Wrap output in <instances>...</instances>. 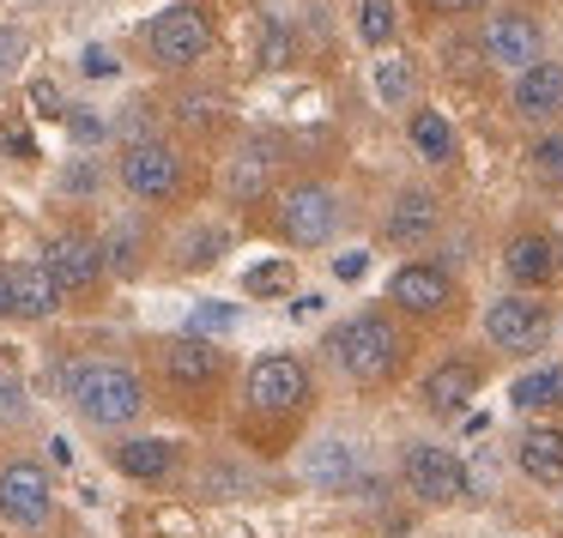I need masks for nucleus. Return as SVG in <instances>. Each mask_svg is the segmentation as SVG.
<instances>
[{
	"mask_svg": "<svg viewBox=\"0 0 563 538\" xmlns=\"http://www.w3.org/2000/svg\"><path fill=\"white\" fill-rule=\"evenodd\" d=\"M430 13H461V0H424Z\"/></svg>",
	"mask_w": 563,
	"mask_h": 538,
	"instance_id": "38",
	"label": "nucleus"
},
{
	"mask_svg": "<svg viewBox=\"0 0 563 538\" xmlns=\"http://www.w3.org/2000/svg\"><path fill=\"white\" fill-rule=\"evenodd\" d=\"M503 267H509L515 284H533V291H539V284L558 272V248H551L545 231H515L509 248H503Z\"/></svg>",
	"mask_w": 563,
	"mask_h": 538,
	"instance_id": "18",
	"label": "nucleus"
},
{
	"mask_svg": "<svg viewBox=\"0 0 563 538\" xmlns=\"http://www.w3.org/2000/svg\"><path fill=\"white\" fill-rule=\"evenodd\" d=\"M533 170L545 176V182H563V134H545L533 146Z\"/></svg>",
	"mask_w": 563,
	"mask_h": 538,
	"instance_id": "29",
	"label": "nucleus"
},
{
	"mask_svg": "<svg viewBox=\"0 0 563 538\" xmlns=\"http://www.w3.org/2000/svg\"><path fill=\"white\" fill-rule=\"evenodd\" d=\"M267 176H273L267 152H261V146H236L231 164H224V194H231V200H261V194H267Z\"/></svg>",
	"mask_w": 563,
	"mask_h": 538,
	"instance_id": "23",
	"label": "nucleus"
},
{
	"mask_svg": "<svg viewBox=\"0 0 563 538\" xmlns=\"http://www.w3.org/2000/svg\"><path fill=\"white\" fill-rule=\"evenodd\" d=\"M388 303L406 309V315H442V309L454 303L449 267H437V260H406V267L388 279Z\"/></svg>",
	"mask_w": 563,
	"mask_h": 538,
	"instance_id": "11",
	"label": "nucleus"
},
{
	"mask_svg": "<svg viewBox=\"0 0 563 538\" xmlns=\"http://www.w3.org/2000/svg\"><path fill=\"white\" fill-rule=\"evenodd\" d=\"M490 67H509V74H527L533 61H545V31L527 13H497L485 19V37H478Z\"/></svg>",
	"mask_w": 563,
	"mask_h": 538,
	"instance_id": "9",
	"label": "nucleus"
},
{
	"mask_svg": "<svg viewBox=\"0 0 563 538\" xmlns=\"http://www.w3.org/2000/svg\"><path fill=\"white\" fill-rule=\"evenodd\" d=\"M376 91H382V103H388V110H400V103H412V91H418V79H412V67L406 61H382L376 67Z\"/></svg>",
	"mask_w": 563,
	"mask_h": 538,
	"instance_id": "26",
	"label": "nucleus"
},
{
	"mask_svg": "<svg viewBox=\"0 0 563 538\" xmlns=\"http://www.w3.org/2000/svg\"><path fill=\"white\" fill-rule=\"evenodd\" d=\"M509 400L521 405V412H558V405H563V369L558 363H539V369H527V376H515Z\"/></svg>",
	"mask_w": 563,
	"mask_h": 538,
	"instance_id": "24",
	"label": "nucleus"
},
{
	"mask_svg": "<svg viewBox=\"0 0 563 538\" xmlns=\"http://www.w3.org/2000/svg\"><path fill=\"white\" fill-rule=\"evenodd\" d=\"M357 37H364L369 49H388V43L400 37V7H394V0H357Z\"/></svg>",
	"mask_w": 563,
	"mask_h": 538,
	"instance_id": "25",
	"label": "nucleus"
},
{
	"mask_svg": "<svg viewBox=\"0 0 563 538\" xmlns=\"http://www.w3.org/2000/svg\"><path fill=\"white\" fill-rule=\"evenodd\" d=\"M103 134V122H91L86 110H74V139H98Z\"/></svg>",
	"mask_w": 563,
	"mask_h": 538,
	"instance_id": "34",
	"label": "nucleus"
},
{
	"mask_svg": "<svg viewBox=\"0 0 563 538\" xmlns=\"http://www.w3.org/2000/svg\"><path fill=\"white\" fill-rule=\"evenodd\" d=\"M515 466L533 484H563V429L558 424H527L515 436Z\"/></svg>",
	"mask_w": 563,
	"mask_h": 538,
	"instance_id": "17",
	"label": "nucleus"
},
{
	"mask_svg": "<svg viewBox=\"0 0 563 538\" xmlns=\"http://www.w3.org/2000/svg\"><path fill=\"white\" fill-rule=\"evenodd\" d=\"M0 315H13V279L0 272Z\"/></svg>",
	"mask_w": 563,
	"mask_h": 538,
	"instance_id": "36",
	"label": "nucleus"
},
{
	"mask_svg": "<svg viewBox=\"0 0 563 538\" xmlns=\"http://www.w3.org/2000/svg\"><path fill=\"white\" fill-rule=\"evenodd\" d=\"M103 260H110V272H122V279H128V272L140 267V236L128 231V224H122V231H110V236H103Z\"/></svg>",
	"mask_w": 563,
	"mask_h": 538,
	"instance_id": "28",
	"label": "nucleus"
},
{
	"mask_svg": "<svg viewBox=\"0 0 563 538\" xmlns=\"http://www.w3.org/2000/svg\"><path fill=\"white\" fill-rule=\"evenodd\" d=\"M473 7H485V0H461V13H473Z\"/></svg>",
	"mask_w": 563,
	"mask_h": 538,
	"instance_id": "39",
	"label": "nucleus"
},
{
	"mask_svg": "<svg viewBox=\"0 0 563 538\" xmlns=\"http://www.w3.org/2000/svg\"><path fill=\"white\" fill-rule=\"evenodd\" d=\"M303 472H309V484H321V490H345V484L357 478V453H352V441L321 436L316 448H309Z\"/></svg>",
	"mask_w": 563,
	"mask_h": 538,
	"instance_id": "21",
	"label": "nucleus"
},
{
	"mask_svg": "<svg viewBox=\"0 0 563 538\" xmlns=\"http://www.w3.org/2000/svg\"><path fill=\"white\" fill-rule=\"evenodd\" d=\"M170 466H176V448H170V441H158V436H128L122 448H115V472L140 478V484L170 478Z\"/></svg>",
	"mask_w": 563,
	"mask_h": 538,
	"instance_id": "20",
	"label": "nucleus"
},
{
	"mask_svg": "<svg viewBox=\"0 0 563 538\" xmlns=\"http://www.w3.org/2000/svg\"><path fill=\"white\" fill-rule=\"evenodd\" d=\"M13 49H19V37H0V67H13Z\"/></svg>",
	"mask_w": 563,
	"mask_h": 538,
	"instance_id": "37",
	"label": "nucleus"
},
{
	"mask_svg": "<svg viewBox=\"0 0 563 538\" xmlns=\"http://www.w3.org/2000/svg\"><path fill=\"white\" fill-rule=\"evenodd\" d=\"M37 115H49V122H55V115H67V103H62V91H55V86H37Z\"/></svg>",
	"mask_w": 563,
	"mask_h": 538,
	"instance_id": "31",
	"label": "nucleus"
},
{
	"mask_svg": "<svg viewBox=\"0 0 563 538\" xmlns=\"http://www.w3.org/2000/svg\"><path fill=\"white\" fill-rule=\"evenodd\" d=\"M297 284V272H291V260H261V267H249V279H243V291H255V296H285Z\"/></svg>",
	"mask_w": 563,
	"mask_h": 538,
	"instance_id": "27",
	"label": "nucleus"
},
{
	"mask_svg": "<svg viewBox=\"0 0 563 538\" xmlns=\"http://www.w3.org/2000/svg\"><path fill=\"white\" fill-rule=\"evenodd\" d=\"M406 490H412L418 502H430V508H449V502H461L466 490H473V472L461 466V453L437 448V441H418V448L406 453Z\"/></svg>",
	"mask_w": 563,
	"mask_h": 538,
	"instance_id": "3",
	"label": "nucleus"
},
{
	"mask_svg": "<svg viewBox=\"0 0 563 538\" xmlns=\"http://www.w3.org/2000/svg\"><path fill=\"white\" fill-rule=\"evenodd\" d=\"M164 376H170L176 388H212V381L224 376V357L207 333H183V339L164 345Z\"/></svg>",
	"mask_w": 563,
	"mask_h": 538,
	"instance_id": "13",
	"label": "nucleus"
},
{
	"mask_svg": "<svg viewBox=\"0 0 563 538\" xmlns=\"http://www.w3.org/2000/svg\"><path fill=\"white\" fill-rule=\"evenodd\" d=\"M485 333H490L497 351H539L545 333H551V309L539 303V296L509 291V296H497V303L485 309Z\"/></svg>",
	"mask_w": 563,
	"mask_h": 538,
	"instance_id": "6",
	"label": "nucleus"
},
{
	"mask_svg": "<svg viewBox=\"0 0 563 538\" xmlns=\"http://www.w3.org/2000/svg\"><path fill=\"white\" fill-rule=\"evenodd\" d=\"M406 139H412V152L424 164H454V127H449V115H442V110H412Z\"/></svg>",
	"mask_w": 563,
	"mask_h": 538,
	"instance_id": "22",
	"label": "nucleus"
},
{
	"mask_svg": "<svg viewBox=\"0 0 563 538\" xmlns=\"http://www.w3.org/2000/svg\"><path fill=\"white\" fill-rule=\"evenodd\" d=\"M437 224H442L437 194H430V188H406V194L388 206V243L394 248H418V243L437 236Z\"/></svg>",
	"mask_w": 563,
	"mask_h": 538,
	"instance_id": "15",
	"label": "nucleus"
},
{
	"mask_svg": "<svg viewBox=\"0 0 563 538\" xmlns=\"http://www.w3.org/2000/svg\"><path fill=\"white\" fill-rule=\"evenodd\" d=\"M7 279H13V315H25V321H49L67 296L62 284H55L49 260H19Z\"/></svg>",
	"mask_w": 563,
	"mask_h": 538,
	"instance_id": "16",
	"label": "nucleus"
},
{
	"mask_svg": "<svg viewBox=\"0 0 563 538\" xmlns=\"http://www.w3.org/2000/svg\"><path fill=\"white\" fill-rule=\"evenodd\" d=\"M333 357L352 381L364 388H382V381L400 369V333H394L388 315H352L340 333H333Z\"/></svg>",
	"mask_w": 563,
	"mask_h": 538,
	"instance_id": "2",
	"label": "nucleus"
},
{
	"mask_svg": "<svg viewBox=\"0 0 563 538\" xmlns=\"http://www.w3.org/2000/svg\"><path fill=\"white\" fill-rule=\"evenodd\" d=\"M515 115L527 122H551L563 115V61H533L527 74H515Z\"/></svg>",
	"mask_w": 563,
	"mask_h": 538,
	"instance_id": "14",
	"label": "nucleus"
},
{
	"mask_svg": "<svg viewBox=\"0 0 563 538\" xmlns=\"http://www.w3.org/2000/svg\"><path fill=\"white\" fill-rule=\"evenodd\" d=\"M0 412H7V417H25V400L13 393V381H0Z\"/></svg>",
	"mask_w": 563,
	"mask_h": 538,
	"instance_id": "33",
	"label": "nucleus"
},
{
	"mask_svg": "<svg viewBox=\"0 0 563 538\" xmlns=\"http://www.w3.org/2000/svg\"><path fill=\"white\" fill-rule=\"evenodd\" d=\"M115 176H122V188L134 200H170L176 188H183V158H176L164 139H134V146H122V158H115Z\"/></svg>",
	"mask_w": 563,
	"mask_h": 538,
	"instance_id": "4",
	"label": "nucleus"
},
{
	"mask_svg": "<svg viewBox=\"0 0 563 538\" xmlns=\"http://www.w3.org/2000/svg\"><path fill=\"white\" fill-rule=\"evenodd\" d=\"M473 393H478V369L461 363V357H454V363H437V369L424 376V405H430L437 417L466 412V405H473Z\"/></svg>",
	"mask_w": 563,
	"mask_h": 538,
	"instance_id": "19",
	"label": "nucleus"
},
{
	"mask_svg": "<svg viewBox=\"0 0 563 538\" xmlns=\"http://www.w3.org/2000/svg\"><path fill=\"white\" fill-rule=\"evenodd\" d=\"M146 49H152V61L158 67H195L200 55L212 49V25H207V13H195V7H170V13H158L152 19V31H146Z\"/></svg>",
	"mask_w": 563,
	"mask_h": 538,
	"instance_id": "5",
	"label": "nucleus"
},
{
	"mask_svg": "<svg viewBox=\"0 0 563 538\" xmlns=\"http://www.w3.org/2000/svg\"><path fill=\"white\" fill-rule=\"evenodd\" d=\"M309 400V369L303 357H261L255 369H249V405L255 412H297V405Z\"/></svg>",
	"mask_w": 563,
	"mask_h": 538,
	"instance_id": "10",
	"label": "nucleus"
},
{
	"mask_svg": "<svg viewBox=\"0 0 563 538\" xmlns=\"http://www.w3.org/2000/svg\"><path fill=\"white\" fill-rule=\"evenodd\" d=\"M231 327H236V309L224 303H200L195 321H188V333H231Z\"/></svg>",
	"mask_w": 563,
	"mask_h": 538,
	"instance_id": "30",
	"label": "nucleus"
},
{
	"mask_svg": "<svg viewBox=\"0 0 563 538\" xmlns=\"http://www.w3.org/2000/svg\"><path fill=\"white\" fill-rule=\"evenodd\" d=\"M86 74H91V79H110V74H115V55H98V49H91V55H86Z\"/></svg>",
	"mask_w": 563,
	"mask_h": 538,
	"instance_id": "32",
	"label": "nucleus"
},
{
	"mask_svg": "<svg viewBox=\"0 0 563 538\" xmlns=\"http://www.w3.org/2000/svg\"><path fill=\"white\" fill-rule=\"evenodd\" d=\"M0 514L13 526H49L55 514V484L43 466L31 460H13V466H0Z\"/></svg>",
	"mask_w": 563,
	"mask_h": 538,
	"instance_id": "8",
	"label": "nucleus"
},
{
	"mask_svg": "<svg viewBox=\"0 0 563 538\" xmlns=\"http://www.w3.org/2000/svg\"><path fill=\"white\" fill-rule=\"evenodd\" d=\"M364 267H369L364 255H340V267H333V272H340V279H364Z\"/></svg>",
	"mask_w": 563,
	"mask_h": 538,
	"instance_id": "35",
	"label": "nucleus"
},
{
	"mask_svg": "<svg viewBox=\"0 0 563 538\" xmlns=\"http://www.w3.org/2000/svg\"><path fill=\"white\" fill-rule=\"evenodd\" d=\"M333 224H340V200H333L321 182H297V188H285V200H279V231L291 236L297 248L328 243Z\"/></svg>",
	"mask_w": 563,
	"mask_h": 538,
	"instance_id": "7",
	"label": "nucleus"
},
{
	"mask_svg": "<svg viewBox=\"0 0 563 538\" xmlns=\"http://www.w3.org/2000/svg\"><path fill=\"white\" fill-rule=\"evenodd\" d=\"M49 272H55V284H62L67 296L74 291H91V284L103 279V267H110V260H103V236H86V231H67V236H55L49 243Z\"/></svg>",
	"mask_w": 563,
	"mask_h": 538,
	"instance_id": "12",
	"label": "nucleus"
},
{
	"mask_svg": "<svg viewBox=\"0 0 563 538\" xmlns=\"http://www.w3.org/2000/svg\"><path fill=\"white\" fill-rule=\"evenodd\" d=\"M67 393H74L79 417H86V424H103V429H122L146 412L140 376L128 363H110V357H91V363L67 369Z\"/></svg>",
	"mask_w": 563,
	"mask_h": 538,
	"instance_id": "1",
	"label": "nucleus"
}]
</instances>
